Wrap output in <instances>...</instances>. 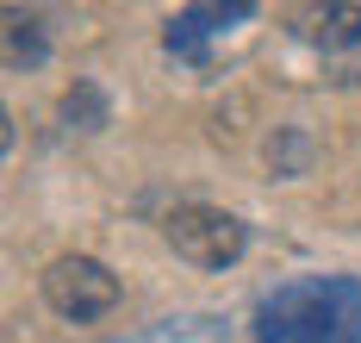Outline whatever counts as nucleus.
Returning <instances> with one entry per match:
<instances>
[{
  "label": "nucleus",
  "mask_w": 361,
  "mask_h": 343,
  "mask_svg": "<svg viewBox=\"0 0 361 343\" xmlns=\"http://www.w3.org/2000/svg\"><path fill=\"white\" fill-rule=\"evenodd\" d=\"M262 343H361V281L355 275H305L274 287L255 306Z\"/></svg>",
  "instance_id": "nucleus-1"
},
{
  "label": "nucleus",
  "mask_w": 361,
  "mask_h": 343,
  "mask_svg": "<svg viewBox=\"0 0 361 343\" xmlns=\"http://www.w3.org/2000/svg\"><path fill=\"white\" fill-rule=\"evenodd\" d=\"M162 237H169V250H175L180 263L231 268L237 256H243V243H250V225H243L237 212H224V206L187 200V206H175V212L162 219Z\"/></svg>",
  "instance_id": "nucleus-2"
},
{
  "label": "nucleus",
  "mask_w": 361,
  "mask_h": 343,
  "mask_svg": "<svg viewBox=\"0 0 361 343\" xmlns=\"http://www.w3.org/2000/svg\"><path fill=\"white\" fill-rule=\"evenodd\" d=\"M44 300L50 312H63L75 325H87V318H100L118 306V275H112L100 256H56V263L44 268Z\"/></svg>",
  "instance_id": "nucleus-3"
},
{
  "label": "nucleus",
  "mask_w": 361,
  "mask_h": 343,
  "mask_svg": "<svg viewBox=\"0 0 361 343\" xmlns=\"http://www.w3.org/2000/svg\"><path fill=\"white\" fill-rule=\"evenodd\" d=\"M250 13H255L250 0H231V6H187V13L169 19V32H162V38H169L175 56L200 63V56H206V38H212L218 25H224V19H250Z\"/></svg>",
  "instance_id": "nucleus-4"
},
{
  "label": "nucleus",
  "mask_w": 361,
  "mask_h": 343,
  "mask_svg": "<svg viewBox=\"0 0 361 343\" xmlns=\"http://www.w3.org/2000/svg\"><path fill=\"white\" fill-rule=\"evenodd\" d=\"M293 19H299V38L324 44V50L361 44V6H305V13H293Z\"/></svg>",
  "instance_id": "nucleus-5"
},
{
  "label": "nucleus",
  "mask_w": 361,
  "mask_h": 343,
  "mask_svg": "<svg viewBox=\"0 0 361 343\" xmlns=\"http://www.w3.org/2000/svg\"><path fill=\"white\" fill-rule=\"evenodd\" d=\"M6 63H44V25L32 13H6Z\"/></svg>",
  "instance_id": "nucleus-6"
},
{
  "label": "nucleus",
  "mask_w": 361,
  "mask_h": 343,
  "mask_svg": "<svg viewBox=\"0 0 361 343\" xmlns=\"http://www.w3.org/2000/svg\"><path fill=\"white\" fill-rule=\"evenodd\" d=\"M63 119H69L75 131H100L106 125V94L94 81H75L69 94H63Z\"/></svg>",
  "instance_id": "nucleus-7"
},
{
  "label": "nucleus",
  "mask_w": 361,
  "mask_h": 343,
  "mask_svg": "<svg viewBox=\"0 0 361 343\" xmlns=\"http://www.w3.org/2000/svg\"><path fill=\"white\" fill-rule=\"evenodd\" d=\"M312 162V138L305 131H281V138H268V169L274 175H299Z\"/></svg>",
  "instance_id": "nucleus-8"
}]
</instances>
